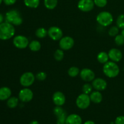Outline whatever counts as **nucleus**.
I'll use <instances>...</instances> for the list:
<instances>
[{
	"mask_svg": "<svg viewBox=\"0 0 124 124\" xmlns=\"http://www.w3.org/2000/svg\"><path fill=\"white\" fill-rule=\"evenodd\" d=\"M15 33L14 25L7 22L0 24V39L6 41L13 37Z\"/></svg>",
	"mask_w": 124,
	"mask_h": 124,
	"instance_id": "nucleus-1",
	"label": "nucleus"
},
{
	"mask_svg": "<svg viewBox=\"0 0 124 124\" xmlns=\"http://www.w3.org/2000/svg\"><path fill=\"white\" fill-rule=\"evenodd\" d=\"M103 72L107 77L109 78H115L119 74L120 69L116 62L110 61L104 65Z\"/></svg>",
	"mask_w": 124,
	"mask_h": 124,
	"instance_id": "nucleus-2",
	"label": "nucleus"
},
{
	"mask_svg": "<svg viewBox=\"0 0 124 124\" xmlns=\"http://www.w3.org/2000/svg\"><path fill=\"white\" fill-rule=\"evenodd\" d=\"M6 21L12 25L18 26L23 24V19L20 12L17 10H10L6 13Z\"/></svg>",
	"mask_w": 124,
	"mask_h": 124,
	"instance_id": "nucleus-3",
	"label": "nucleus"
},
{
	"mask_svg": "<svg viewBox=\"0 0 124 124\" xmlns=\"http://www.w3.org/2000/svg\"><path fill=\"white\" fill-rule=\"evenodd\" d=\"M96 21L101 26L107 27L113 22V16L110 12L103 11L98 13L96 16Z\"/></svg>",
	"mask_w": 124,
	"mask_h": 124,
	"instance_id": "nucleus-4",
	"label": "nucleus"
},
{
	"mask_svg": "<svg viewBox=\"0 0 124 124\" xmlns=\"http://www.w3.org/2000/svg\"><path fill=\"white\" fill-rule=\"evenodd\" d=\"M35 79V76L32 72L27 71L21 76L19 82L23 87H29L33 84Z\"/></svg>",
	"mask_w": 124,
	"mask_h": 124,
	"instance_id": "nucleus-5",
	"label": "nucleus"
},
{
	"mask_svg": "<svg viewBox=\"0 0 124 124\" xmlns=\"http://www.w3.org/2000/svg\"><path fill=\"white\" fill-rule=\"evenodd\" d=\"M91 103L90 98L89 94H84L82 93L79 94L76 98V104L78 107L81 110L87 109L90 106Z\"/></svg>",
	"mask_w": 124,
	"mask_h": 124,
	"instance_id": "nucleus-6",
	"label": "nucleus"
},
{
	"mask_svg": "<svg viewBox=\"0 0 124 124\" xmlns=\"http://www.w3.org/2000/svg\"><path fill=\"white\" fill-rule=\"evenodd\" d=\"M29 39L23 35H18L15 36L13 39V44L15 47L19 49H24L29 46Z\"/></svg>",
	"mask_w": 124,
	"mask_h": 124,
	"instance_id": "nucleus-7",
	"label": "nucleus"
},
{
	"mask_svg": "<svg viewBox=\"0 0 124 124\" xmlns=\"http://www.w3.org/2000/svg\"><path fill=\"white\" fill-rule=\"evenodd\" d=\"M18 98L23 102H29L33 98V93L29 87H24L19 91Z\"/></svg>",
	"mask_w": 124,
	"mask_h": 124,
	"instance_id": "nucleus-8",
	"label": "nucleus"
},
{
	"mask_svg": "<svg viewBox=\"0 0 124 124\" xmlns=\"http://www.w3.org/2000/svg\"><path fill=\"white\" fill-rule=\"evenodd\" d=\"M75 44V41L71 36H64L59 40V46L62 50H69L73 48Z\"/></svg>",
	"mask_w": 124,
	"mask_h": 124,
	"instance_id": "nucleus-9",
	"label": "nucleus"
},
{
	"mask_svg": "<svg viewBox=\"0 0 124 124\" xmlns=\"http://www.w3.org/2000/svg\"><path fill=\"white\" fill-rule=\"evenodd\" d=\"M48 36L53 41H59L63 37V31L58 27H50L48 30Z\"/></svg>",
	"mask_w": 124,
	"mask_h": 124,
	"instance_id": "nucleus-10",
	"label": "nucleus"
},
{
	"mask_svg": "<svg viewBox=\"0 0 124 124\" xmlns=\"http://www.w3.org/2000/svg\"><path fill=\"white\" fill-rule=\"evenodd\" d=\"M94 3L93 0H79L78 3V8L84 12H88L94 8Z\"/></svg>",
	"mask_w": 124,
	"mask_h": 124,
	"instance_id": "nucleus-11",
	"label": "nucleus"
},
{
	"mask_svg": "<svg viewBox=\"0 0 124 124\" xmlns=\"http://www.w3.org/2000/svg\"><path fill=\"white\" fill-rule=\"evenodd\" d=\"M79 75L81 78L85 82H92L95 79V73L94 71L87 68H85L81 70L80 71Z\"/></svg>",
	"mask_w": 124,
	"mask_h": 124,
	"instance_id": "nucleus-12",
	"label": "nucleus"
},
{
	"mask_svg": "<svg viewBox=\"0 0 124 124\" xmlns=\"http://www.w3.org/2000/svg\"><path fill=\"white\" fill-rule=\"evenodd\" d=\"M109 59L115 62H118L121 59H122L123 54H122V52L119 49L116 48H113L109 50L108 53Z\"/></svg>",
	"mask_w": 124,
	"mask_h": 124,
	"instance_id": "nucleus-13",
	"label": "nucleus"
},
{
	"mask_svg": "<svg viewBox=\"0 0 124 124\" xmlns=\"http://www.w3.org/2000/svg\"><path fill=\"white\" fill-rule=\"evenodd\" d=\"M93 88L97 91H104L105 90L107 87V82L105 79L100 78H95L92 84Z\"/></svg>",
	"mask_w": 124,
	"mask_h": 124,
	"instance_id": "nucleus-14",
	"label": "nucleus"
},
{
	"mask_svg": "<svg viewBox=\"0 0 124 124\" xmlns=\"http://www.w3.org/2000/svg\"><path fill=\"white\" fill-rule=\"evenodd\" d=\"M52 100L56 106H62L65 102V96L61 92H56L53 93Z\"/></svg>",
	"mask_w": 124,
	"mask_h": 124,
	"instance_id": "nucleus-15",
	"label": "nucleus"
},
{
	"mask_svg": "<svg viewBox=\"0 0 124 124\" xmlns=\"http://www.w3.org/2000/svg\"><path fill=\"white\" fill-rule=\"evenodd\" d=\"M82 117L77 114H71L67 116L66 124H82Z\"/></svg>",
	"mask_w": 124,
	"mask_h": 124,
	"instance_id": "nucleus-16",
	"label": "nucleus"
},
{
	"mask_svg": "<svg viewBox=\"0 0 124 124\" xmlns=\"http://www.w3.org/2000/svg\"><path fill=\"white\" fill-rule=\"evenodd\" d=\"M12 96V91L7 87L0 88V101H6Z\"/></svg>",
	"mask_w": 124,
	"mask_h": 124,
	"instance_id": "nucleus-17",
	"label": "nucleus"
},
{
	"mask_svg": "<svg viewBox=\"0 0 124 124\" xmlns=\"http://www.w3.org/2000/svg\"><path fill=\"white\" fill-rule=\"evenodd\" d=\"M91 102L94 104H99L102 101V94L99 91H93L89 94Z\"/></svg>",
	"mask_w": 124,
	"mask_h": 124,
	"instance_id": "nucleus-18",
	"label": "nucleus"
},
{
	"mask_svg": "<svg viewBox=\"0 0 124 124\" xmlns=\"http://www.w3.org/2000/svg\"><path fill=\"white\" fill-rule=\"evenodd\" d=\"M19 98L12 96L7 100V105L10 108H15L16 107L19 103Z\"/></svg>",
	"mask_w": 124,
	"mask_h": 124,
	"instance_id": "nucleus-19",
	"label": "nucleus"
},
{
	"mask_svg": "<svg viewBox=\"0 0 124 124\" xmlns=\"http://www.w3.org/2000/svg\"><path fill=\"white\" fill-rule=\"evenodd\" d=\"M97 59L98 62L101 64H105V63L108 61L109 57L108 53H107L105 52H101L98 53L97 56Z\"/></svg>",
	"mask_w": 124,
	"mask_h": 124,
	"instance_id": "nucleus-20",
	"label": "nucleus"
},
{
	"mask_svg": "<svg viewBox=\"0 0 124 124\" xmlns=\"http://www.w3.org/2000/svg\"><path fill=\"white\" fill-rule=\"evenodd\" d=\"M29 47L32 52H38L41 48V44L39 41L37 40H33L29 43Z\"/></svg>",
	"mask_w": 124,
	"mask_h": 124,
	"instance_id": "nucleus-21",
	"label": "nucleus"
},
{
	"mask_svg": "<svg viewBox=\"0 0 124 124\" xmlns=\"http://www.w3.org/2000/svg\"><path fill=\"white\" fill-rule=\"evenodd\" d=\"M25 6L31 8H36L40 4V0H24Z\"/></svg>",
	"mask_w": 124,
	"mask_h": 124,
	"instance_id": "nucleus-22",
	"label": "nucleus"
},
{
	"mask_svg": "<svg viewBox=\"0 0 124 124\" xmlns=\"http://www.w3.org/2000/svg\"><path fill=\"white\" fill-rule=\"evenodd\" d=\"M58 0H44V4L46 8L48 10H53L58 5Z\"/></svg>",
	"mask_w": 124,
	"mask_h": 124,
	"instance_id": "nucleus-23",
	"label": "nucleus"
},
{
	"mask_svg": "<svg viewBox=\"0 0 124 124\" xmlns=\"http://www.w3.org/2000/svg\"><path fill=\"white\" fill-rule=\"evenodd\" d=\"M35 35L39 39L44 38L48 35V30L44 27L38 28L35 31Z\"/></svg>",
	"mask_w": 124,
	"mask_h": 124,
	"instance_id": "nucleus-24",
	"label": "nucleus"
},
{
	"mask_svg": "<svg viewBox=\"0 0 124 124\" xmlns=\"http://www.w3.org/2000/svg\"><path fill=\"white\" fill-rule=\"evenodd\" d=\"M68 75H69V76L71 78H75L78 76V75L79 74L80 70L79 69L78 67L75 66L71 67L70 69L68 70Z\"/></svg>",
	"mask_w": 124,
	"mask_h": 124,
	"instance_id": "nucleus-25",
	"label": "nucleus"
},
{
	"mask_svg": "<svg viewBox=\"0 0 124 124\" xmlns=\"http://www.w3.org/2000/svg\"><path fill=\"white\" fill-rule=\"evenodd\" d=\"M64 57V50L59 48V49H57L54 52V58L56 61H61Z\"/></svg>",
	"mask_w": 124,
	"mask_h": 124,
	"instance_id": "nucleus-26",
	"label": "nucleus"
},
{
	"mask_svg": "<svg viewBox=\"0 0 124 124\" xmlns=\"http://www.w3.org/2000/svg\"><path fill=\"white\" fill-rule=\"evenodd\" d=\"M116 26L119 29H124V14H121L118 16L116 19Z\"/></svg>",
	"mask_w": 124,
	"mask_h": 124,
	"instance_id": "nucleus-27",
	"label": "nucleus"
},
{
	"mask_svg": "<svg viewBox=\"0 0 124 124\" xmlns=\"http://www.w3.org/2000/svg\"><path fill=\"white\" fill-rule=\"evenodd\" d=\"M93 90V86L89 83H86L82 86V93L84 94H90Z\"/></svg>",
	"mask_w": 124,
	"mask_h": 124,
	"instance_id": "nucleus-28",
	"label": "nucleus"
},
{
	"mask_svg": "<svg viewBox=\"0 0 124 124\" xmlns=\"http://www.w3.org/2000/svg\"><path fill=\"white\" fill-rule=\"evenodd\" d=\"M67 117V113L64 111L62 115L57 117V124H66V119Z\"/></svg>",
	"mask_w": 124,
	"mask_h": 124,
	"instance_id": "nucleus-29",
	"label": "nucleus"
},
{
	"mask_svg": "<svg viewBox=\"0 0 124 124\" xmlns=\"http://www.w3.org/2000/svg\"><path fill=\"white\" fill-rule=\"evenodd\" d=\"M119 32V29L117 26H112L109 29L108 35L112 37H115L117 36Z\"/></svg>",
	"mask_w": 124,
	"mask_h": 124,
	"instance_id": "nucleus-30",
	"label": "nucleus"
},
{
	"mask_svg": "<svg viewBox=\"0 0 124 124\" xmlns=\"http://www.w3.org/2000/svg\"><path fill=\"white\" fill-rule=\"evenodd\" d=\"M115 42L117 46H121L124 44V37L122 35H117V36H115Z\"/></svg>",
	"mask_w": 124,
	"mask_h": 124,
	"instance_id": "nucleus-31",
	"label": "nucleus"
},
{
	"mask_svg": "<svg viewBox=\"0 0 124 124\" xmlns=\"http://www.w3.org/2000/svg\"><path fill=\"white\" fill-rule=\"evenodd\" d=\"M36 79L39 81H43L47 78V74L44 71H39L35 76Z\"/></svg>",
	"mask_w": 124,
	"mask_h": 124,
	"instance_id": "nucleus-32",
	"label": "nucleus"
},
{
	"mask_svg": "<svg viewBox=\"0 0 124 124\" xmlns=\"http://www.w3.org/2000/svg\"><path fill=\"white\" fill-rule=\"evenodd\" d=\"M94 3L97 7L102 8L107 4V0H94Z\"/></svg>",
	"mask_w": 124,
	"mask_h": 124,
	"instance_id": "nucleus-33",
	"label": "nucleus"
},
{
	"mask_svg": "<svg viewBox=\"0 0 124 124\" xmlns=\"http://www.w3.org/2000/svg\"><path fill=\"white\" fill-rule=\"evenodd\" d=\"M64 110L61 107V106H56L54 107V110H53V113L55 115L56 117L60 116L64 112Z\"/></svg>",
	"mask_w": 124,
	"mask_h": 124,
	"instance_id": "nucleus-34",
	"label": "nucleus"
},
{
	"mask_svg": "<svg viewBox=\"0 0 124 124\" xmlns=\"http://www.w3.org/2000/svg\"><path fill=\"white\" fill-rule=\"evenodd\" d=\"M115 124H124V116H117L115 122Z\"/></svg>",
	"mask_w": 124,
	"mask_h": 124,
	"instance_id": "nucleus-35",
	"label": "nucleus"
},
{
	"mask_svg": "<svg viewBox=\"0 0 124 124\" xmlns=\"http://www.w3.org/2000/svg\"><path fill=\"white\" fill-rule=\"evenodd\" d=\"M3 2L7 6H12L16 3V0H3Z\"/></svg>",
	"mask_w": 124,
	"mask_h": 124,
	"instance_id": "nucleus-36",
	"label": "nucleus"
},
{
	"mask_svg": "<svg viewBox=\"0 0 124 124\" xmlns=\"http://www.w3.org/2000/svg\"><path fill=\"white\" fill-rule=\"evenodd\" d=\"M3 21H4V16L1 13H0V24L1 23H3Z\"/></svg>",
	"mask_w": 124,
	"mask_h": 124,
	"instance_id": "nucleus-37",
	"label": "nucleus"
},
{
	"mask_svg": "<svg viewBox=\"0 0 124 124\" xmlns=\"http://www.w3.org/2000/svg\"><path fill=\"white\" fill-rule=\"evenodd\" d=\"M84 124H95V123L92 121H87L85 122Z\"/></svg>",
	"mask_w": 124,
	"mask_h": 124,
	"instance_id": "nucleus-38",
	"label": "nucleus"
},
{
	"mask_svg": "<svg viewBox=\"0 0 124 124\" xmlns=\"http://www.w3.org/2000/svg\"><path fill=\"white\" fill-rule=\"evenodd\" d=\"M30 124H39V123L38 122V121H35V120H34V121H32L30 122Z\"/></svg>",
	"mask_w": 124,
	"mask_h": 124,
	"instance_id": "nucleus-39",
	"label": "nucleus"
},
{
	"mask_svg": "<svg viewBox=\"0 0 124 124\" xmlns=\"http://www.w3.org/2000/svg\"><path fill=\"white\" fill-rule=\"evenodd\" d=\"M121 35H122V36H123L124 37V29H122V32H121Z\"/></svg>",
	"mask_w": 124,
	"mask_h": 124,
	"instance_id": "nucleus-40",
	"label": "nucleus"
},
{
	"mask_svg": "<svg viewBox=\"0 0 124 124\" xmlns=\"http://www.w3.org/2000/svg\"><path fill=\"white\" fill-rule=\"evenodd\" d=\"M2 2H3V0H0V6H1V3H2Z\"/></svg>",
	"mask_w": 124,
	"mask_h": 124,
	"instance_id": "nucleus-41",
	"label": "nucleus"
},
{
	"mask_svg": "<svg viewBox=\"0 0 124 124\" xmlns=\"http://www.w3.org/2000/svg\"><path fill=\"white\" fill-rule=\"evenodd\" d=\"M114 124L113 123H111V124Z\"/></svg>",
	"mask_w": 124,
	"mask_h": 124,
	"instance_id": "nucleus-42",
	"label": "nucleus"
}]
</instances>
